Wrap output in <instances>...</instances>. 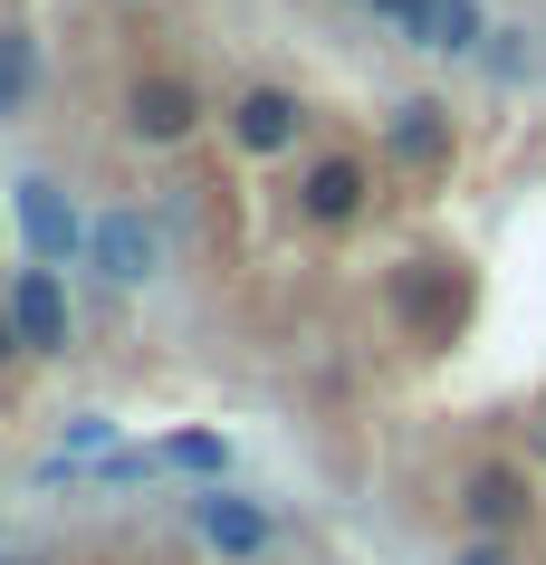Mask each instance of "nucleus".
<instances>
[{
  "label": "nucleus",
  "instance_id": "11",
  "mask_svg": "<svg viewBox=\"0 0 546 565\" xmlns=\"http://www.w3.org/2000/svg\"><path fill=\"white\" fill-rule=\"evenodd\" d=\"M30 96H39V58H30V39H20V30H0V125L20 116Z\"/></svg>",
  "mask_w": 546,
  "mask_h": 565
},
{
  "label": "nucleus",
  "instance_id": "12",
  "mask_svg": "<svg viewBox=\"0 0 546 565\" xmlns=\"http://www.w3.org/2000/svg\"><path fill=\"white\" fill-rule=\"evenodd\" d=\"M163 460H173V470H192V479H212V489H221V470H231V441H221V431H173V441H163Z\"/></svg>",
  "mask_w": 546,
  "mask_h": 565
},
{
  "label": "nucleus",
  "instance_id": "2",
  "mask_svg": "<svg viewBox=\"0 0 546 565\" xmlns=\"http://www.w3.org/2000/svg\"><path fill=\"white\" fill-rule=\"evenodd\" d=\"M364 202H374V163L364 153H317L298 173V221L307 231H345V221H364Z\"/></svg>",
  "mask_w": 546,
  "mask_h": 565
},
{
  "label": "nucleus",
  "instance_id": "4",
  "mask_svg": "<svg viewBox=\"0 0 546 565\" xmlns=\"http://www.w3.org/2000/svg\"><path fill=\"white\" fill-rule=\"evenodd\" d=\"M451 153H460L451 106H431V96H403L394 125H384V163H403V173H441Z\"/></svg>",
  "mask_w": 546,
  "mask_h": 565
},
{
  "label": "nucleus",
  "instance_id": "1",
  "mask_svg": "<svg viewBox=\"0 0 546 565\" xmlns=\"http://www.w3.org/2000/svg\"><path fill=\"white\" fill-rule=\"evenodd\" d=\"M460 527L489 536V546H508V536H527V518H537V479L517 470V460H480V470L460 479Z\"/></svg>",
  "mask_w": 546,
  "mask_h": 565
},
{
  "label": "nucleus",
  "instance_id": "3",
  "mask_svg": "<svg viewBox=\"0 0 546 565\" xmlns=\"http://www.w3.org/2000/svg\"><path fill=\"white\" fill-rule=\"evenodd\" d=\"M192 125H202V96L182 87V77H163V67H153V77H135V87H125V135H135L144 153H173Z\"/></svg>",
  "mask_w": 546,
  "mask_h": 565
},
{
  "label": "nucleus",
  "instance_id": "15",
  "mask_svg": "<svg viewBox=\"0 0 546 565\" xmlns=\"http://www.w3.org/2000/svg\"><path fill=\"white\" fill-rule=\"evenodd\" d=\"M374 20H394V30H413V20H422V0H374Z\"/></svg>",
  "mask_w": 546,
  "mask_h": 565
},
{
  "label": "nucleus",
  "instance_id": "13",
  "mask_svg": "<svg viewBox=\"0 0 546 565\" xmlns=\"http://www.w3.org/2000/svg\"><path fill=\"white\" fill-rule=\"evenodd\" d=\"M106 441H116V422H106V413H77V422H67V450H106ZM67 450H58V460H67Z\"/></svg>",
  "mask_w": 546,
  "mask_h": 565
},
{
  "label": "nucleus",
  "instance_id": "6",
  "mask_svg": "<svg viewBox=\"0 0 546 565\" xmlns=\"http://www.w3.org/2000/svg\"><path fill=\"white\" fill-rule=\"evenodd\" d=\"M298 135H307V96H288V87H249L231 106V145L240 153H298Z\"/></svg>",
  "mask_w": 546,
  "mask_h": 565
},
{
  "label": "nucleus",
  "instance_id": "8",
  "mask_svg": "<svg viewBox=\"0 0 546 565\" xmlns=\"http://www.w3.org/2000/svg\"><path fill=\"white\" fill-rule=\"evenodd\" d=\"M20 231H30L39 268H58L87 239V221H77V202H58V182H20Z\"/></svg>",
  "mask_w": 546,
  "mask_h": 565
},
{
  "label": "nucleus",
  "instance_id": "10",
  "mask_svg": "<svg viewBox=\"0 0 546 565\" xmlns=\"http://www.w3.org/2000/svg\"><path fill=\"white\" fill-rule=\"evenodd\" d=\"M413 49H441V58H470L489 39V20H480V0H422V20H413Z\"/></svg>",
  "mask_w": 546,
  "mask_h": 565
},
{
  "label": "nucleus",
  "instance_id": "16",
  "mask_svg": "<svg viewBox=\"0 0 546 565\" xmlns=\"http://www.w3.org/2000/svg\"><path fill=\"white\" fill-rule=\"evenodd\" d=\"M460 565H508V546H489V536H480V546H470Z\"/></svg>",
  "mask_w": 546,
  "mask_h": 565
},
{
  "label": "nucleus",
  "instance_id": "9",
  "mask_svg": "<svg viewBox=\"0 0 546 565\" xmlns=\"http://www.w3.org/2000/svg\"><path fill=\"white\" fill-rule=\"evenodd\" d=\"M96 259H106L116 288H144L153 268H163V239H153L135 211H106V221H96Z\"/></svg>",
  "mask_w": 546,
  "mask_h": 565
},
{
  "label": "nucleus",
  "instance_id": "7",
  "mask_svg": "<svg viewBox=\"0 0 546 565\" xmlns=\"http://www.w3.org/2000/svg\"><path fill=\"white\" fill-rule=\"evenodd\" d=\"M192 527H202V546H221V556H259V546H269V508L231 499V489H202V499H192Z\"/></svg>",
  "mask_w": 546,
  "mask_h": 565
},
{
  "label": "nucleus",
  "instance_id": "5",
  "mask_svg": "<svg viewBox=\"0 0 546 565\" xmlns=\"http://www.w3.org/2000/svg\"><path fill=\"white\" fill-rule=\"evenodd\" d=\"M10 317H20V345H30V355H67V335H77L58 268H20V278H10Z\"/></svg>",
  "mask_w": 546,
  "mask_h": 565
},
{
  "label": "nucleus",
  "instance_id": "14",
  "mask_svg": "<svg viewBox=\"0 0 546 565\" xmlns=\"http://www.w3.org/2000/svg\"><path fill=\"white\" fill-rule=\"evenodd\" d=\"M20 355H30V345H20V317H10V298H0V374H10Z\"/></svg>",
  "mask_w": 546,
  "mask_h": 565
}]
</instances>
